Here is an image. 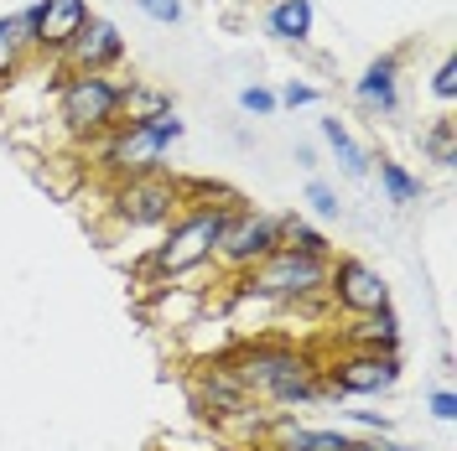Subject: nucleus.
Wrapping results in <instances>:
<instances>
[{"label":"nucleus","mask_w":457,"mask_h":451,"mask_svg":"<svg viewBox=\"0 0 457 451\" xmlns=\"http://www.w3.org/2000/svg\"><path fill=\"white\" fill-rule=\"evenodd\" d=\"M359 99L364 104H379V110H395V57L370 62V73L359 78Z\"/></svg>","instance_id":"nucleus-17"},{"label":"nucleus","mask_w":457,"mask_h":451,"mask_svg":"<svg viewBox=\"0 0 457 451\" xmlns=\"http://www.w3.org/2000/svg\"><path fill=\"white\" fill-rule=\"evenodd\" d=\"M245 291H255V296H265V301H312V296L328 291V259L270 250L255 270L245 275Z\"/></svg>","instance_id":"nucleus-2"},{"label":"nucleus","mask_w":457,"mask_h":451,"mask_svg":"<svg viewBox=\"0 0 457 451\" xmlns=\"http://www.w3.org/2000/svg\"><path fill=\"white\" fill-rule=\"evenodd\" d=\"M239 110L270 114V110H276V94H270V88H245V94H239Z\"/></svg>","instance_id":"nucleus-24"},{"label":"nucleus","mask_w":457,"mask_h":451,"mask_svg":"<svg viewBox=\"0 0 457 451\" xmlns=\"http://www.w3.org/2000/svg\"><path fill=\"white\" fill-rule=\"evenodd\" d=\"M182 135V119L171 110H156V114H141V119H125L120 130L110 135V161L125 176H141V171H156L162 167V151Z\"/></svg>","instance_id":"nucleus-4"},{"label":"nucleus","mask_w":457,"mask_h":451,"mask_svg":"<svg viewBox=\"0 0 457 451\" xmlns=\"http://www.w3.org/2000/svg\"><path fill=\"white\" fill-rule=\"evenodd\" d=\"M343 342H348V353H395L400 348V316L390 307L370 311V316H359L353 327H343Z\"/></svg>","instance_id":"nucleus-13"},{"label":"nucleus","mask_w":457,"mask_h":451,"mask_svg":"<svg viewBox=\"0 0 457 451\" xmlns=\"http://www.w3.org/2000/svg\"><path fill=\"white\" fill-rule=\"evenodd\" d=\"M281 99L291 104V110H296V104H312V99H317V88H312V84H286Z\"/></svg>","instance_id":"nucleus-27"},{"label":"nucleus","mask_w":457,"mask_h":451,"mask_svg":"<svg viewBox=\"0 0 457 451\" xmlns=\"http://www.w3.org/2000/svg\"><path fill=\"white\" fill-rule=\"evenodd\" d=\"M353 441L338 430H302V425H276V451H348Z\"/></svg>","instance_id":"nucleus-14"},{"label":"nucleus","mask_w":457,"mask_h":451,"mask_svg":"<svg viewBox=\"0 0 457 451\" xmlns=\"http://www.w3.org/2000/svg\"><path fill=\"white\" fill-rule=\"evenodd\" d=\"M431 415H436V421H453V415H457V399L447 395V390H436V395H431Z\"/></svg>","instance_id":"nucleus-26"},{"label":"nucleus","mask_w":457,"mask_h":451,"mask_svg":"<svg viewBox=\"0 0 457 451\" xmlns=\"http://www.w3.org/2000/svg\"><path fill=\"white\" fill-rule=\"evenodd\" d=\"M120 53H125L120 31H114L110 21H99V16H88L84 31L62 47V57H68V68H73V73H104L110 62H120Z\"/></svg>","instance_id":"nucleus-11"},{"label":"nucleus","mask_w":457,"mask_h":451,"mask_svg":"<svg viewBox=\"0 0 457 451\" xmlns=\"http://www.w3.org/2000/svg\"><path fill=\"white\" fill-rule=\"evenodd\" d=\"M307 202H312V213H322V218H338V193L328 182H312L307 187Z\"/></svg>","instance_id":"nucleus-22"},{"label":"nucleus","mask_w":457,"mask_h":451,"mask_svg":"<svg viewBox=\"0 0 457 451\" xmlns=\"http://www.w3.org/2000/svg\"><path fill=\"white\" fill-rule=\"evenodd\" d=\"M400 379V358L395 353H343L333 368H322L328 395H390Z\"/></svg>","instance_id":"nucleus-8"},{"label":"nucleus","mask_w":457,"mask_h":451,"mask_svg":"<svg viewBox=\"0 0 457 451\" xmlns=\"http://www.w3.org/2000/svg\"><path fill=\"white\" fill-rule=\"evenodd\" d=\"M322 135H328V145H333V156L343 161L348 176H364V171H370V156L353 145V135H348V125H343V119H322Z\"/></svg>","instance_id":"nucleus-19"},{"label":"nucleus","mask_w":457,"mask_h":451,"mask_svg":"<svg viewBox=\"0 0 457 451\" xmlns=\"http://www.w3.org/2000/svg\"><path fill=\"white\" fill-rule=\"evenodd\" d=\"M224 364L245 384V395H260V399H270V405H307V399L328 395L322 368L307 353L286 348V342H245L239 353H228Z\"/></svg>","instance_id":"nucleus-1"},{"label":"nucleus","mask_w":457,"mask_h":451,"mask_svg":"<svg viewBox=\"0 0 457 451\" xmlns=\"http://www.w3.org/2000/svg\"><path fill=\"white\" fill-rule=\"evenodd\" d=\"M193 399H198V410L219 415V421L239 415V410L250 405L245 384L234 379V368H228V364H203V368H193Z\"/></svg>","instance_id":"nucleus-12"},{"label":"nucleus","mask_w":457,"mask_h":451,"mask_svg":"<svg viewBox=\"0 0 457 451\" xmlns=\"http://www.w3.org/2000/svg\"><path fill=\"white\" fill-rule=\"evenodd\" d=\"M177 202H182V187H177V182H167L162 171L125 176V182L114 187V213H120V224H130V228L167 224L171 213H177Z\"/></svg>","instance_id":"nucleus-6"},{"label":"nucleus","mask_w":457,"mask_h":451,"mask_svg":"<svg viewBox=\"0 0 457 451\" xmlns=\"http://www.w3.org/2000/svg\"><path fill=\"white\" fill-rule=\"evenodd\" d=\"M27 47H31V11H16V16L0 21V78L16 73V62H21Z\"/></svg>","instance_id":"nucleus-15"},{"label":"nucleus","mask_w":457,"mask_h":451,"mask_svg":"<svg viewBox=\"0 0 457 451\" xmlns=\"http://www.w3.org/2000/svg\"><path fill=\"white\" fill-rule=\"evenodd\" d=\"M431 88H436V99H453V94H457V62H453V57L436 68V84H431Z\"/></svg>","instance_id":"nucleus-25"},{"label":"nucleus","mask_w":457,"mask_h":451,"mask_svg":"<svg viewBox=\"0 0 457 451\" xmlns=\"http://www.w3.org/2000/svg\"><path fill=\"white\" fill-rule=\"evenodd\" d=\"M276 250V218H265V213H250V208H234L228 213L224 234H219V259H224L234 275H250L265 254Z\"/></svg>","instance_id":"nucleus-7"},{"label":"nucleus","mask_w":457,"mask_h":451,"mask_svg":"<svg viewBox=\"0 0 457 451\" xmlns=\"http://www.w3.org/2000/svg\"><path fill=\"white\" fill-rule=\"evenodd\" d=\"M88 21L84 0H37L31 5V47H47V53H62Z\"/></svg>","instance_id":"nucleus-10"},{"label":"nucleus","mask_w":457,"mask_h":451,"mask_svg":"<svg viewBox=\"0 0 457 451\" xmlns=\"http://www.w3.org/2000/svg\"><path fill=\"white\" fill-rule=\"evenodd\" d=\"M239 202H213V208H193V213H182L177 224H171L167 244L156 250V270L162 275H182V270H193V265H203V259H213V250H219V234H224L228 213H234Z\"/></svg>","instance_id":"nucleus-3"},{"label":"nucleus","mask_w":457,"mask_h":451,"mask_svg":"<svg viewBox=\"0 0 457 451\" xmlns=\"http://www.w3.org/2000/svg\"><path fill=\"white\" fill-rule=\"evenodd\" d=\"M276 250L317 254V259H328V239H322V234H317L312 224H302V218L291 213V218H276Z\"/></svg>","instance_id":"nucleus-16"},{"label":"nucleus","mask_w":457,"mask_h":451,"mask_svg":"<svg viewBox=\"0 0 457 451\" xmlns=\"http://www.w3.org/2000/svg\"><path fill=\"white\" fill-rule=\"evenodd\" d=\"M328 296L353 316H370V311L390 307V285L379 281V270H370L364 259H338L328 265Z\"/></svg>","instance_id":"nucleus-9"},{"label":"nucleus","mask_w":457,"mask_h":451,"mask_svg":"<svg viewBox=\"0 0 457 451\" xmlns=\"http://www.w3.org/2000/svg\"><path fill=\"white\" fill-rule=\"evenodd\" d=\"M307 31H312V0H281V5L270 11V37L302 42Z\"/></svg>","instance_id":"nucleus-18"},{"label":"nucleus","mask_w":457,"mask_h":451,"mask_svg":"<svg viewBox=\"0 0 457 451\" xmlns=\"http://www.w3.org/2000/svg\"><path fill=\"white\" fill-rule=\"evenodd\" d=\"M120 110H125V88L114 84V78H104V73H73L62 84V119L79 135L110 130L114 119H120Z\"/></svg>","instance_id":"nucleus-5"},{"label":"nucleus","mask_w":457,"mask_h":451,"mask_svg":"<svg viewBox=\"0 0 457 451\" xmlns=\"http://www.w3.org/2000/svg\"><path fill=\"white\" fill-rule=\"evenodd\" d=\"M151 21H162V27H171V21H182V0H136Z\"/></svg>","instance_id":"nucleus-23"},{"label":"nucleus","mask_w":457,"mask_h":451,"mask_svg":"<svg viewBox=\"0 0 457 451\" xmlns=\"http://www.w3.org/2000/svg\"><path fill=\"white\" fill-rule=\"evenodd\" d=\"M379 182H385L390 202H416V198H421V182L400 167V161H385V156H379Z\"/></svg>","instance_id":"nucleus-20"},{"label":"nucleus","mask_w":457,"mask_h":451,"mask_svg":"<svg viewBox=\"0 0 457 451\" xmlns=\"http://www.w3.org/2000/svg\"><path fill=\"white\" fill-rule=\"evenodd\" d=\"M453 119H447V114H442V119H436V125H431L427 135H421V145H427L431 151V161H436V167H453L457 161V151H453Z\"/></svg>","instance_id":"nucleus-21"}]
</instances>
